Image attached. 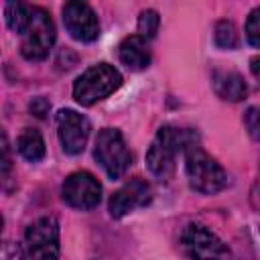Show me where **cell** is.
<instances>
[{
  "label": "cell",
  "mask_w": 260,
  "mask_h": 260,
  "mask_svg": "<svg viewBox=\"0 0 260 260\" xmlns=\"http://www.w3.org/2000/svg\"><path fill=\"white\" fill-rule=\"evenodd\" d=\"M118 57L132 71L146 69L150 65V49H148L146 39H142L140 35L126 37L118 47Z\"/></svg>",
  "instance_id": "7c38bea8"
},
{
  "label": "cell",
  "mask_w": 260,
  "mask_h": 260,
  "mask_svg": "<svg viewBox=\"0 0 260 260\" xmlns=\"http://www.w3.org/2000/svg\"><path fill=\"white\" fill-rule=\"evenodd\" d=\"M158 24H160V16L156 10L148 8V10H142L140 16H138V32L142 39H152L156 32H158Z\"/></svg>",
  "instance_id": "e0dca14e"
},
{
  "label": "cell",
  "mask_w": 260,
  "mask_h": 260,
  "mask_svg": "<svg viewBox=\"0 0 260 260\" xmlns=\"http://www.w3.org/2000/svg\"><path fill=\"white\" fill-rule=\"evenodd\" d=\"M195 142V134L183 128H175V126H162L148 152H146V165L150 169V173L156 179H171L177 167V156L191 146Z\"/></svg>",
  "instance_id": "6da1fadb"
},
{
  "label": "cell",
  "mask_w": 260,
  "mask_h": 260,
  "mask_svg": "<svg viewBox=\"0 0 260 260\" xmlns=\"http://www.w3.org/2000/svg\"><path fill=\"white\" fill-rule=\"evenodd\" d=\"M28 108H30V112H32L37 118H45L51 106H49V102H47L45 98H35V100L30 102V106H28Z\"/></svg>",
  "instance_id": "ffe728a7"
},
{
  "label": "cell",
  "mask_w": 260,
  "mask_h": 260,
  "mask_svg": "<svg viewBox=\"0 0 260 260\" xmlns=\"http://www.w3.org/2000/svg\"><path fill=\"white\" fill-rule=\"evenodd\" d=\"M122 85L120 71L110 63H98L85 69L73 83V98L81 106H93L106 100Z\"/></svg>",
  "instance_id": "3957f363"
},
{
  "label": "cell",
  "mask_w": 260,
  "mask_h": 260,
  "mask_svg": "<svg viewBox=\"0 0 260 260\" xmlns=\"http://www.w3.org/2000/svg\"><path fill=\"white\" fill-rule=\"evenodd\" d=\"M250 71H252V75L260 81V55L250 59Z\"/></svg>",
  "instance_id": "44dd1931"
},
{
  "label": "cell",
  "mask_w": 260,
  "mask_h": 260,
  "mask_svg": "<svg viewBox=\"0 0 260 260\" xmlns=\"http://www.w3.org/2000/svg\"><path fill=\"white\" fill-rule=\"evenodd\" d=\"M4 18H6V24L10 30L24 35L30 24V18H32V6L22 4V2H8L4 6Z\"/></svg>",
  "instance_id": "9a60e30c"
},
{
  "label": "cell",
  "mask_w": 260,
  "mask_h": 260,
  "mask_svg": "<svg viewBox=\"0 0 260 260\" xmlns=\"http://www.w3.org/2000/svg\"><path fill=\"white\" fill-rule=\"evenodd\" d=\"M213 39H215V45L219 49H236L238 43H240L238 28H236V24L232 20H219V22H215Z\"/></svg>",
  "instance_id": "2e32d148"
},
{
  "label": "cell",
  "mask_w": 260,
  "mask_h": 260,
  "mask_svg": "<svg viewBox=\"0 0 260 260\" xmlns=\"http://www.w3.org/2000/svg\"><path fill=\"white\" fill-rule=\"evenodd\" d=\"M63 201L73 209H93L102 199V185L100 181L87 171L71 173L63 183Z\"/></svg>",
  "instance_id": "ba28073f"
},
{
  "label": "cell",
  "mask_w": 260,
  "mask_h": 260,
  "mask_svg": "<svg viewBox=\"0 0 260 260\" xmlns=\"http://www.w3.org/2000/svg\"><path fill=\"white\" fill-rule=\"evenodd\" d=\"M16 146L28 162H39L45 156V140L37 128H24L16 140Z\"/></svg>",
  "instance_id": "5bb4252c"
},
{
  "label": "cell",
  "mask_w": 260,
  "mask_h": 260,
  "mask_svg": "<svg viewBox=\"0 0 260 260\" xmlns=\"http://www.w3.org/2000/svg\"><path fill=\"white\" fill-rule=\"evenodd\" d=\"M181 248L191 260H230V248L205 225L189 223L181 232Z\"/></svg>",
  "instance_id": "8992f818"
},
{
  "label": "cell",
  "mask_w": 260,
  "mask_h": 260,
  "mask_svg": "<svg viewBox=\"0 0 260 260\" xmlns=\"http://www.w3.org/2000/svg\"><path fill=\"white\" fill-rule=\"evenodd\" d=\"M22 260H57L59 256V225L53 217L32 221L22 238Z\"/></svg>",
  "instance_id": "5b68a950"
},
{
  "label": "cell",
  "mask_w": 260,
  "mask_h": 260,
  "mask_svg": "<svg viewBox=\"0 0 260 260\" xmlns=\"http://www.w3.org/2000/svg\"><path fill=\"white\" fill-rule=\"evenodd\" d=\"M211 83H213V91L217 93V98L228 100V102H240L248 93V85L244 77L236 71H215Z\"/></svg>",
  "instance_id": "4fadbf2b"
},
{
  "label": "cell",
  "mask_w": 260,
  "mask_h": 260,
  "mask_svg": "<svg viewBox=\"0 0 260 260\" xmlns=\"http://www.w3.org/2000/svg\"><path fill=\"white\" fill-rule=\"evenodd\" d=\"M244 122L248 126V132L254 140H260V108H250L244 116Z\"/></svg>",
  "instance_id": "d6986e66"
},
{
  "label": "cell",
  "mask_w": 260,
  "mask_h": 260,
  "mask_svg": "<svg viewBox=\"0 0 260 260\" xmlns=\"http://www.w3.org/2000/svg\"><path fill=\"white\" fill-rule=\"evenodd\" d=\"M93 156L112 181L124 177V173L132 165V154L126 146V140L116 128H104L98 132Z\"/></svg>",
  "instance_id": "277c9868"
},
{
  "label": "cell",
  "mask_w": 260,
  "mask_h": 260,
  "mask_svg": "<svg viewBox=\"0 0 260 260\" xmlns=\"http://www.w3.org/2000/svg\"><path fill=\"white\" fill-rule=\"evenodd\" d=\"M150 199H152V189L144 179H140V177L128 179L110 197V215L116 217V219L124 217L134 209L146 207L150 203Z\"/></svg>",
  "instance_id": "8fae6325"
},
{
  "label": "cell",
  "mask_w": 260,
  "mask_h": 260,
  "mask_svg": "<svg viewBox=\"0 0 260 260\" xmlns=\"http://www.w3.org/2000/svg\"><path fill=\"white\" fill-rule=\"evenodd\" d=\"M185 171L189 185L203 195L219 193L228 185V173L223 171V167L197 142H193L185 150Z\"/></svg>",
  "instance_id": "7a4b0ae2"
},
{
  "label": "cell",
  "mask_w": 260,
  "mask_h": 260,
  "mask_svg": "<svg viewBox=\"0 0 260 260\" xmlns=\"http://www.w3.org/2000/svg\"><path fill=\"white\" fill-rule=\"evenodd\" d=\"M246 39L252 47L260 49V6L254 8L250 14H248V20H246Z\"/></svg>",
  "instance_id": "ac0fdd59"
},
{
  "label": "cell",
  "mask_w": 260,
  "mask_h": 260,
  "mask_svg": "<svg viewBox=\"0 0 260 260\" xmlns=\"http://www.w3.org/2000/svg\"><path fill=\"white\" fill-rule=\"evenodd\" d=\"M63 14V24L67 28V32L79 41V43H91L98 39L100 35V20L93 12V8L85 2L79 0H71L65 2L61 8Z\"/></svg>",
  "instance_id": "30bf717a"
},
{
  "label": "cell",
  "mask_w": 260,
  "mask_h": 260,
  "mask_svg": "<svg viewBox=\"0 0 260 260\" xmlns=\"http://www.w3.org/2000/svg\"><path fill=\"white\" fill-rule=\"evenodd\" d=\"M53 43H55V24L51 20V14L45 8L32 6V18L20 45L22 57L26 61H43L47 59Z\"/></svg>",
  "instance_id": "52a82bcc"
},
{
  "label": "cell",
  "mask_w": 260,
  "mask_h": 260,
  "mask_svg": "<svg viewBox=\"0 0 260 260\" xmlns=\"http://www.w3.org/2000/svg\"><path fill=\"white\" fill-rule=\"evenodd\" d=\"M89 120L75 112V110H59L57 114V136H59V142H61V148L63 152L71 154V156H77L85 150V144H87V138H89Z\"/></svg>",
  "instance_id": "9c48e42d"
}]
</instances>
